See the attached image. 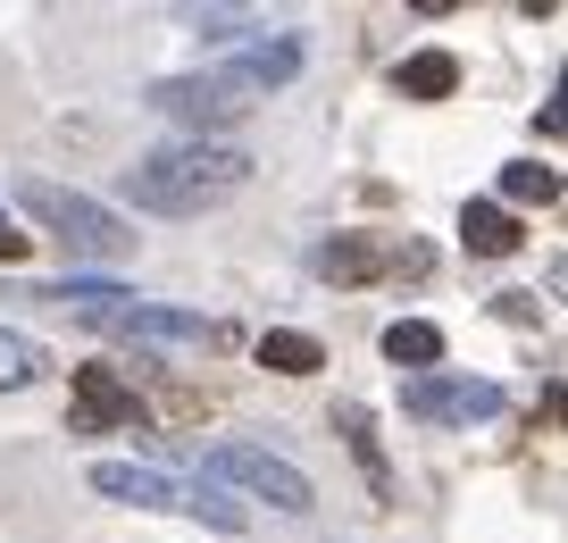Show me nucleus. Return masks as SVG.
<instances>
[{
  "label": "nucleus",
  "mask_w": 568,
  "mask_h": 543,
  "mask_svg": "<svg viewBox=\"0 0 568 543\" xmlns=\"http://www.w3.org/2000/svg\"><path fill=\"white\" fill-rule=\"evenodd\" d=\"M51 301H75V318L101 334H118V343H160V351H184V343H217V326L201 310H168V301H134L118 293V284L101 276H68L51 284Z\"/></svg>",
  "instance_id": "2"
},
{
  "label": "nucleus",
  "mask_w": 568,
  "mask_h": 543,
  "mask_svg": "<svg viewBox=\"0 0 568 543\" xmlns=\"http://www.w3.org/2000/svg\"><path fill=\"white\" fill-rule=\"evenodd\" d=\"M385 360L393 369H444V326H435V318H393L385 326Z\"/></svg>",
  "instance_id": "12"
},
{
  "label": "nucleus",
  "mask_w": 568,
  "mask_h": 543,
  "mask_svg": "<svg viewBox=\"0 0 568 543\" xmlns=\"http://www.w3.org/2000/svg\"><path fill=\"white\" fill-rule=\"evenodd\" d=\"M393 84H402V101H452V92H460V59L452 51H409L402 68H393Z\"/></svg>",
  "instance_id": "10"
},
{
  "label": "nucleus",
  "mask_w": 568,
  "mask_h": 543,
  "mask_svg": "<svg viewBox=\"0 0 568 543\" xmlns=\"http://www.w3.org/2000/svg\"><path fill=\"white\" fill-rule=\"evenodd\" d=\"M18 210L34 218L51 243H68L75 260H92V268H109V260H125V251H134V227H125L109 201L75 193V184H51V175H26V184H18Z\"/></svg>",
  "instance_id": "3"
},
{
  "label": "nucleus",
  "mask_w": 568,
  "mask_h": 543,
  "mask_svg": "<svg viewBox=\"0 0 568 543\" xmlns=\"http://www.w3.org/2000/svg\"><path fill=\"white\" fill-rule=\"evenodd\" d=\"M402 410H409V419H426V426H477V419H494V410H501V385H494V376L426 369V376H409V385H402Z\"/></svg>",
  "instance_id": "6"
},
{
  "label": "nucleus",
  "mask_w": 568,
  "mask_h": 543,
  "mask_svg": "<svg viewBox=\"0 0 568 543\" xmlns=\"http://www.w3.org/2000/svg\"><path fill=\"white\" fill-rule=\"evenodd\" d=\"M260 369H276V376H318V369H326V343H318V334H302V326H267V334H260Z\"/></svg>",
  "instance_id": "15"
},
{
  "label": "nucleus",
  "mask_w": 568,
  "mask_h": 543,
  "mask_svg": "<svg viewBox=\"0 0 568 543\" xmlns=\"http://www.w3.org/2000/svg\"><path fill=\"white\" fill-rule=\"evenodd\" d=\"M226 76L234 92H251V101H260V92H276V84H293V76H302V42L284 34V42H260V51H243L234 59V68H217Z\"/></svg>",
  "instance_id": "9"
},
{
  "label": "nucleus",
  "mask_w": 568,
  "mask_h": 543,
  "mask_svg": "<svg viewBox=\"0 0 568 543\" xmlns=\"http://www.w3.org/2000/svg\"><path fill=\"white\" fill-rule=\"evenodd\" d=\"M310 268H318V276H335V284H368V276H385V251H376L368 234H335V243L310 251Z\"/></svg>",
  "instance_id": "11"
},
{
  "label": "nucleus",
  "mask_w": 568,
  "mask_h": 543,
  "mask_svg": "<svg viewBox=\"0 0 568 543\" xmlns=\"http://www.w3.org/2000/svg\"><path fill=\"white\" fill-rule=\"evenodd\" d=\"M460 243L477 251V260H510L518 251V218L501 210V201H468L460 210Z\"/></svg>",
  "instance_id": "13"
},
{
  "label": "nucleus",
  "mask_w": 568,
  "mask_h": 543,
  "mask_svg": "<svg viewBox=\"0 0 568 543\" xmlns=\"http://www.w3.org/2000/svg\"><path fill=\"white\" fill-rule=\"evenodd\" d=\"M42 376H51V351H42L34 334L0 326V393H26V385H42Z\"/></svg>",
  "instance_id": "17"
},
{
  "label": "nucleus",
  "mask_w": 568,
  "mask_h": 543,
  "mask_svg": "<svg viewBox=\"0 0 568 543\" xmlns=\"http://www.w3.org/2000/svg\"><path fill=\"white\" fill-rule=\"evenodd\" d=\"M151 109L176 118L193 142H226V125L251 118V92H234L226 76H160V84H151Z\"/></svg>",
  "instance_id": "5"
},
{
  "label": "nucleus",
  "mask_w": 568,
  "mask_h": 543,
  "mask_svg": "<svg viewBox=\"0 0 568 543\" xmlns=\"http://www.w3.org/2000/svg\"><path fill=\"white\" fill-rule=\"evenodd\" d=\"M560 201V168H544V159H510L501 168V210H551Z\"/></svg>",
  "instance_id": "16"
},
{
  "label": "nucleus",
  "mask_w": 568,
  "mask_h": 543,
  "mask_svg": "<svg viewBox=\"0 0 568 543\" xmlns=\"http://www.w3.org/2000/svg\"><path fill=\"white\" fill-rule=\"evenodd\" d=\"M335 426H343V443H352V460L368 469L376 502H393V469H385V443H376V419H368L359 402H335Z\"/></svg>",
  "instance_id": "14"
},
{
  "label": "nucleus",
  "mask_w": 568,
  "mask_h": 543,
  "mask_svg": "<svg viewBox=\"0 0 568 543\" xmlns=\"http://www.w3.org/2000/svg\"><path fill=\"white\" fill-rule=\"evenodd\" d=\"M184 519H210L217 535H243V502L226 485H210V476H184Z\"/></svg>",
  "instance_id": "18"
},
{
  "label": "nucleus",
  "mask_w": 568,
  "mask_h": 543,
  "mask_svg": "<svg viewBox=\"0 0 568 543\" xmlns=\"http://www.w3.org/2000/svg\"><path fill=\"white\" fill-rule=\"evenodd\" d=\"M201 476L226 485V493H251V502H267V510H284V519H310V510H318V485H310L284 452H267V443H210V452H201Z\"/></svg>",
  "instance_id": "4"
},
{
  "label": "nucleus",
  "mask_w": 568,
  "mask_h": 543,
  "mask_svg": "<svg viewBox=\"0 0 568 543\" xmlns=\"http://www.w3.org/2000/svg\"><path fill=\"white\" fill-rule=\"evenodd\" d=\"M92 493H109L125 510H176L184 519V476L151 469V460H92Z\"/></svg>",
  "instance_id": "7"
},
{
  "label": "nucleus",
  "mask_w": 568,
  "mask_h": 543,
  "mask_svg": "<svg viewBox=\"0 0 568 543\" xmlns=\"http://www.w3.org/2000/svg\"><path fill=\"white\" fill-rule=\"evenodd\" d=\"M26 243H34V234H18V218L0 210V260H26Z\"/></svg>",
  "instance_id": "20"
},
{
  "label": "nucleus",
  "mask_w": 568,
  "mask_h": 543,
  "mask_svg": "<svg viewBox=\"0 0 568 543\" xmlns=\"http://www.w3.org/2000/svg\"><path fill=\"white\" fill-rule=\"evenodd\" d=\"M251 184V151H234V142H160V151H142L134 168H125V201L151 218H201L217 210V201H234Z\"/></svg>",
  "instance_id": "1"
},
{
  "label": "nucleus",
  "mask_w": 568,
  "mask_h": 543,
  "mask_svg": "<svg viewBox=\"0 0 568 543\" xmlns=\"http://www.w3.org/2000/svg\"><path fill=\"white\" fill-rule=\"evenodd\" d=\"M75 435H109V426H142V402L118 369H75Z\"/></svg>",
  "instance_id": "8"
},
{
  "label": "nucleus",
  "mask_w": 568,
  "mask_h": 543,
  "mask_svg": "<svg viewBox=\"0 0 568 543\" xmlns=\"http://www.w3.org/2000/svg\"><path fill=\"white\" fill-rule=\"evenodd\" d=\"M193 26H201L210 42H243V34H251L260 18H234V9H193Z\"/></svg>",
  "instance_id": "19"
}]
</instances>
